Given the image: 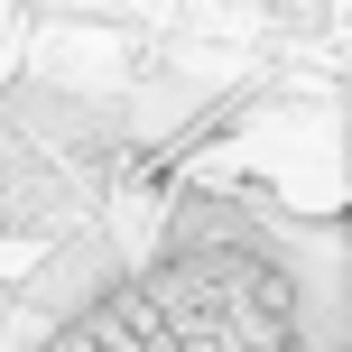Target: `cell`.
<instances>
[{
	"label": "cell",
	"instance_id": "obj_1",
	"mask_svg": "<svg viewBox=\"0 0 352 352\" xmlns=\"http://www.w3.org/2000/svg\"><path fill=\"white\" fill-rule=\"evenodd\" d=\"M28 352H297V287L241 241H195L56 316Z\"/></svg>",
	"mask_w": 352,
	"mask_h": 352
}]
</instances>
